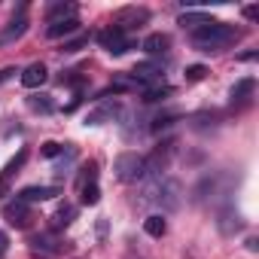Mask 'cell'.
<instances>
[{"label": "cell", "instance_id": "cell-29", "mask_svg": "<svg viewBox=\"0 0 259 259\" xmlns=\"http://www.w3.org/2000/svg\"><path fill=\"white\" fill-rule=\"evenodd\" d=\"M7 244H10V238H7V232H0V253L7 250Z\"/></svg>", "mask_w": 259, "mask_h": 259}, {"label": "cell", "instance_id": "cell-15", "mask_svg": "<svg viewBox=\"0 0 259 259\" xmlns=\"http://www.w3.org/2000/svg\"><path fill=\"white\" fill-rule=\"evenodd\" d=\"M64 19H76V7L73 4H52L49 7V25L52 22H64Z\"/></svg>", "mask_w": 259, "mask_h": 259}, {"label": "cell", "instance_id": "cell-9", "mask_svg": "<svg viewBox=\"0 0 259 259\" xmlns=\"http://www.w3.org/2000/svg\"><path fill=\"white\" fill-rule=\"evenodd\" d=\"M46 76H49L46 64H43V61H34V64H28V67L22 70V85H28V89H40V85L46 82Z\"/></svg>", "mask_w": 259, "mask_h": 259}, {"label": "cell", "instance_id": "cell-26", "mask_svg": "<svg viewBox=\"0 0 259 259\" xmlns=\"http://www.w3.org/2000/svg\"><path fill=\"white\" fill-rule=\"evenodd\" d=\"M40 153H43V156H49V159H52V156H58V153H61V144H55V141H46V144H43V147H40Z\"/></svg>", "mask_w": 259, "mask_h": 259}, {"label": "cell", "instance_id": "cell-27", "mask_svg": "<svg viewBox=\"0 0 259 259\" xmlns=\"http://www.w3.org/2000/svg\"><path fill=\"white\" fill-rule=\"evenodd\" d=\"M244 19L256 22V19H259V10H256V7H247V10H244Z\"/></svg>", "mask_w": 259, "mask_h": 259}, {"label": "cell", "instance_id": "cell-14", "mask_svg": "<svg viewBox=\"0 0 259 259\" xmlns=\"http://www.w3.org/2000/svg\"><path fill=\"white\" fill-rule=\"evenodd\" d=\"M168 46H171L168 34H150L144 40V52H150V55H162V52H168Z\"/></svg>", "mask_w": 259, "mask_h": 259}, {"label": "cell", "instance_id": "cell-1", "mask_svg": "<svg viewBox=\"0 0 259 259\" xmlns=\"http://www.w3.org/2000/svg\"><path fill=\"white\" fill-rule=\"evenodd\" d=\"M235 40H238V31H235L232 25H223V22H210V25L192 31V46L201 49V52H220V49H229Z\"/></svg>", "mask_w": 259, "mask_h": 259}, {"label": "cell", "instance_id": "cell-11", "mask_svg": "<svg viewBox=\"0 0 259 259\" xmlns=\"http://www.w3.org/2000/svg\"><path fill=\"white\" fill-rule=\"evenodd\" d=\"M55 195H58L55 186H28V189L19 192V198H22L25 204H31V201H49V198H55Z\"/></svg>", "mask_w": 259, "mask_h": 259}, {"label": "cell", "instance_id": "cell-25", "mask_svg": "<svg viewBox=\"0 0 259 259\" xmlns=\"http://www.w3.org/2000/svg\"><path fill=\"white\" fill-rule=\"evenodd\" d=\"M89 43V37H76V40H70V43H64V49L61 52H79L82 46Z\"/></svg>", "mask_w": 259, "mask_h": 259}, {"label": "cell", "instance_id": "cell-10", "mask_svg": "<svg viewBox=\"0 0 259 259\" xmlns=\"http://www.w3.org/2000/svg\"><path fill=\"white\" fill-rule=\"evenodd\" d=\"M25 31H28V19H25V16L13 19V22L4 28V31H0V46H10V43L22 40V37H25Z\"/></svg>", "mask_w": 259, "mask_h": 259}, {"label": "cell", "instance_id": "cell-28", "mask_svg": "<svg viewBox=\"0 0 259 259\" xmlns=\"http://www.w3.org/2000/svg\"><path fill=\"white\" fill-rule=\"evenodd\" d=\"M13 73H16V70H13V67H7V70H0V82H7V79H10V76H13Z\"/></svg>", "mask_w": 259, "mask_h": 259}, {"label": "cell", "instance_id": "cell-2", "mask_svg": "<svg viewBox=\"0 0 259 259\" xmlns=\"http://www.w3.org/2000/svg\"><path fill=\"white\" fill-rule=\"evenodd\" d=\"M113 174H116V180H122V183H138V180L147 177V159L138 156V153H122V156H116V162H113Z\"/></svg>", "mask_w": 259, "mask_h": 259}, {"label": "cell", "instance_id": "cell-12", "mask_svg": "<svg viewBox=\"0 0 259 259\" xmlns=\"http://www.w3.org/2000/svg\"><path fill=\"white\" fill-rule=\"evenodd\" d=\"M132 79L138 85H144V82H162V67H156V64H138L135 73H132Z\"/></svg>", "mask_w": 259, "mask_h": 259}, {"label": "cell", "instance_id": "cell-8", "mask_svg": "<svg viewBox=\"0 0 259 259\" xmlns=\"http://www.w3.org/2000/svg\"><path fill=\"white\" fill-rule=\"evenodd\" d=\"M4 220L10 223V226H16V229H25L28 226V220H31V210H28V204L19 198V201H7L4 204Z\"/></svg>", "mask_w": 259, "mask_h": 259}, {"label": "cell", "instance_id": "cell-3", "mask_svg": "<svg viewBox=\"0 0 259 259\" xmlns=\"http://www.w3.org/2000/svg\"><path fill=\"white\" fill-rule=\"evenodd\" d=\"M177 195H180V183H174V180H156V186L147 189V198L150 201H159L165 207H177L180 204Z\"/></svg>", "mask_w": 259, "mask_h": 259}, {"label": "cell", "instance_id": "cell-20", "mask_svg": "<svg viewBox=\"0 0 259 259\" xmlns=\"http://www.w3.org/2000/svg\"><path fill=\"white\" fill-rule=\"evenodd\" d=\"M25 159H28V153H25V150H22V153H19V156H16V159H13V162H10V165H7V171H4V177H0V180H4V183H7V180H10V177H13V174H19V168H22V165H25Z\"/></svg>", "mask_w": 259, "mask_h": 259}, {"label": "cell", "instance_id": "cell-24", "mask_svg": "<svg viewBox=\"0 0 259 259\" xmlns=\"http://www.w3.org/2000/svg\"><path fill=\"white\" fill-rule=\"evenodd\" d=\"M34 247H43V250H61L49 235H37V238H34Z\"/></svg>", "mask_w": 259, "mask_h": 259}, {"label": "cell", "instance_id": "cell-6", "mask_svg": "<svg viewBox=\"0 0 259 259\" xmlns=\"http://www.w3.org/2000/svg\"><path fill=\"white\" fill-rule=\"evenodd\" d=\"M147 19H150V13H147V10H138V7H128V10H119V13H116V19H113L116 25H113V28H119V31L125 34V31H135V28H144V22H147Z\"/></svg>", "mask_w": 259, "mask_h": 259}, {"label": "cell", "instance_id": "cell-5", "mask_svg": "<svg viewBox=\"0 0 259 259\" xmlns=\"http://www.w3.org/2000/svg\"><path fill=\"white\" fill-rule=\"evenodd\" d=\"M79 201L82 204H98L101 201V189H98V168L85 165L82 177H79Z\"/></svg>", "mask_w": 259, "mask_h": 259}, {"label": "cell", "instance_id": "cell-19", "mask_svg": "<svg viewBox=\"0 0 259 259\" xmlns=\"http://www.w3.org/2000/svg\"><path fill=\"white\" fill-rule=\"evenodd\" d=\"M213 19H207V16H198V13H186V16H180V25L183 28H192V31H198V28H204V25H210Z\"/></svg>", "mask_w": 259, "mask_h": 259}, {"label": "cell", "instance_id": "cell-17", "mask_svg": "<svg viewBox=\"0 0 259 259\" xmlns=\"http://www.w3.org/2000/svg\"><path fill=\"white\" fill-rule=\"evenodd\" d=\"M144 229H147V235L162 238V235L168 232V223H165V217H162V213H153V217H147V220H144Z\"/></svg>", "mask_w": 259, "mask_h": 259}, {"label": "cell", "instance_id": "cell-30", "mask_svg": "<svg viewBox=\"0 0 259 259\" xmlns=\"http://www.w3.org/2000/svg\"><path fill=\"white\" fill-rule=\"evenodd\" d=\"M4 186H7V183H4V180H0V189H4Z\"/></svg>", "mask_w": 259, "mask_h": 259}, {"label": "cell", "instance_id": "cell-7", "mask_svg": "<svg viewBox=\"0 0 259 259\" xmlns=\"http://www.w3.org/2000/svg\"><path fill=\"white\" fill-rule=\"evenodd\" d=\"M119 113H122V104H119V101H104V104H98L95 110H89L85 125H104V122H113Z\"/></svg>", "mask_w": 259, "mask_h": 259}, {"label": "cell", "instance_id": "cell-22", "mask_svg": "<svg viewBox=\"0 0 259 259\" xmlns=\"http://www.w3.org/2000/svg\"><path fill=\"white\" fill-rule=\"evenodd\" d=\"M162 95H171V89H168V85H162V89H159V85H153V89H147L144 101H150V104H153V101H162Z\"/></svg>", "mask_w": 259, "mask_h": 259}, {"label": "cell", "instance_id": "cell-23", "mask_svg": "<svg viewBox=\"0 0 259 259\" xmlns=\"http://www.w3.org/2000/svg\"><path fill=\"white\" fill-rule=\"evenodd\" d=\"M204 73H207L204 64H192V67L186 70V79H189V82H198V79H204Z\"/></svg>", "mask_w": 259, "mask_h": 259}, {"label": "cell", "instance_id": "cell-21", "mask_svg": "<svg viewBox=\"0 0 259 259\" xmlns=\"http://www.w3.org/2000/svg\"><path fill=\"white\" fill-rule=\"evenodd\" d=\"M73 217H76V210H73L70 204H61V207H58V213H55V226H70V223H73Z\"/></svg>", "mask_w": 259, "mask_h": 259}, {"label": "cell", "instance_id": "cell-13", "mask_svg": "<svg viewBox=\"0 0 259 259\" xmlns=\"http://www.w3.org/2000/svg\"><path fill=\"white\" fill-rule=\"evenodd\" d=\"M73 31H79V19H64V22H52V25L46 28V37L58 40V37H67V34H73Z\"/></svg>", "mask_w": 259, "mask_h": 259}, {"label": "cell", "instance_id": "cell-18", "mask_svg": "<svg viewBox=\"0 0 259 259\" xmlns=\"http://www.w3.org/2000/svg\"><path fill=\"white\" fill-rule=\"evenodd\" d=\"M28 107H31L34 113H52V110H55V104H52L49 95H34V98H28Z\"/></svg>", "mask_w": 259, "mask_h": 259}, {"label": "cell", "instance_id": "cell-4", "mask_svg": "<svg viewBox=\"0 0 259 259\" xmlns=\"http://www.w3.org/2000/svg\"><path fill=\"white\" fill-rule=\"evenodd\" d=\"M98 43L110 52V55H122V52H128V49H132L135 43H132V37H128V34H122L119 28H107V31H101L98 34Z\"/></svg>", "mask_w": 259, "mask_h": 259}, {"label": "cell", "instance_id": "cell-16", "mask_svg": "<svg viewBox=\"0 0 259 259\" xmlns=\"http://www.w3.org/2000/svg\"><path fill=\"white\" fill-rule=\"evenodd\" d=\"M253 89H256V82L247 76V79H238L235 85H232V101H238V104H244V101H250V95H253Z\"/></svg>", "mask_w": 259, "mask_h": 259}]
</instances>
